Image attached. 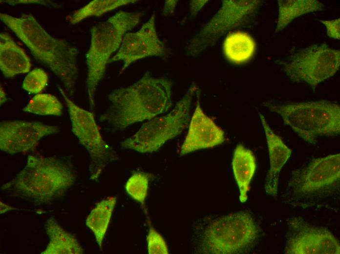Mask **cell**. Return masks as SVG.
I'll list each match as a JSON object with an SVG mask.
<instances>
[{"label": "cell", "instance_id": "obj_11", "mask_svg": "<svg viewBox=\"0 0 340 254\" xmlns=\"http://www.w3.org/2000/svg\"><path fill=\"white\" fill-rule=\"evenodd\" d=\"M168 53L167 48L158 37L153 13L139 30L125 34L118 51L110 59L109 63L122 61V73L139 60L151 56L165 58Z\"/></svg>", "mask_w": 340, "mask_h": 254}, {"label": "cell", "instance_id": "obj_12", "mask_svg": "<svg viewBox=\"0 0 340 254\" xmlns=\"http://www.w3.org/2000/svg\"><path fill=\"white\" fill-rule=\"evenodd\" d=\"M289 225L285 254H340L339 241L327 229L309 225L298 217L292 219Z\"/></svg>", "mask_w": 340, "mask_h": 254}, {"label": "cell", "instance_id": "obj_23", "mask_svg": "<svg viewBox=\"0 0 340 254\" xmlns=\"http://www.w3.org/2000/svg\"><path fill=\"white\" fill-rule=\"evenodd\" d=\"M137 0H94L75 11L69 18V21L75 24L91 17H99L120 6L135 3Z\"/></svg>", "mask_w": 340, "mask_h": 254}, {"label": "cell", "instance_id": "obj_27", "mask_svg": "<svg viewBox=\"0 0 340 254\" xmlns=\"http://www.w3.org/2000/svg\"><path fill=\"white\" fill-rule=\"evenodd\" d=\"M148 252L149 254H168L167 244L162 236L157 232L149 222V230L147 237Z\"/></svg>", "mask_w": 340, "mask_h": 254}, {"label": "cell", "instance_id": "obj_17", "mask_svg": "<svg viewBox=\"0 0 340 254\" xmlns=\"http://www.w3.org/2000/svg\"><path fill=\"white\" fill-rule=\"evenodd\" d=\"M0 68L7 78L27 73L31 68L30 59L24 51L4 32L0 34Z\"/></svg>", "mask_w": 340, "mask_h": 254}, {"label": "cell", "instance_id": "obj_26", "mask_svg": "<svg viewBox=\"0 0 340 254\" xmlns=\"http://www.w3.org/2000/svg\"><path fill=\"white\" fill-rule=\"evenodd\" d=\"M48 80L47 73L43 69L36 68L29 72L25 77L22 87L29 93H39L45 88Z\"/></svg>", "mask_w": 340, "mask_h": 254}, {"label": "cell", "instance_id": "obj_30", "mask_svg": "<svg viewBox=\"0 0 340 254\" xmlns=\"http://www.w3.org/2000/svg\"><path fill=\"white\" fill-rule=\"evenodd\" d=\"M177 2L178 0H166L163 8V14L166 16L171 14L173 12Z\"/></svg>", "mask_w": 340, "mask_h": 254}, {"label": "cell", "instance_id": "obj_22", "mask_svg": "<svg viewBox=\"0 0 340 254\" xmlns=\"http://www.w3.org/2000/svg\"><path fill=\"white\" fill-rule=\"evenodd\" d=\"M278 17L275 32L283 30L294 19L309 12L323 10L324 5L315 0H278Z\"/></svg>", "mask_w": 340, "mask_h": 254}, {"label": "cell", "instance_id": "obj_25", "mask_svg": "<svg viewBox=\"0 0 340 254\" xmlns=\"http://www.w3.org/2000/svg\"><path fill=\"white\" fill-rule=\"evenodd\" d=\"M151 177L150 174L143 171H136L129 178L125 185L128 194L144 207Z\"/></svg>", "mask_w": 340, "mask_h": 254}, {"label": "cell", "instance_id": "obj_18", "mask_svg": "<svg viewBox=\"0 0 340 254\" xmlns=\"http://www.w3.org/2000/svg\"><path fill=\"white\" fill-rule=\"evenodd\" d=\"M234 175L239 190V200H247L250 184L256 168L255 158L252 151L241 144L235 148L232 160Z\"/></svg>", "mask_w": 340, "mask_h": 254}, {"label": "cell", "instance_id": "obj_19", "mask_svg": "<svg viewBox=\"0 0 340 254\" xmlns=\"http://www.w3.org/2000/svg\"><path fill=\"white\" fill-rule=\"evenodd\" d=\"M45 230L49 241L42 254H82L84 251L77 239L66 232L53 218L46 222Z\"/></svg>", "mask_w": 340, "mask_h": 254}, {"label": "cell", "instance_id": "obj_5", "mask_svg": "<svg viewBox=\"0 0 340 254\" xmlns=\"http://www.w3.org/2000/svg\"><path fill=\"white\" fill-rule=\"evenodd\" d=\"M265 106L278 113L302 139L315 144L318 136H331L340 132V108L338 104L327 101L305 102Z\"/></svg>", "mask_w": 340, "mask_h": 254}, {"label": "cell", "instance_id": "obj_10", "mask_svg": "<svg viewBox=\"0 0 340 254\" xmlns=\"http://www.w3.org/2000/svg\"><path fill=\"white\" fill-rule=\"evenodd\" d=\"M260 3L257 0H222L217 12L189 42L188 54L197 56L227 31L243 24L255 13Z\"/></svg>", "mask_w": 340, "mask_h": 254}, {"label": "cell", "instance_id": "obj_29", "mask_svg": "<svg viewBox=\"0 0 340 254\" xmlns=\"http://www.w3.org/2000/svg\"><path fill=\"white\" fill-rule=\"evenodd\" d=\"M207 2L208 0H191L190 4L191 15L192 16L196 15Z\"/></svg>", "mask_w": 340, "mask_h": 254}, {"label": "cell", "instance_id": "obj_31", "mask_svg": "<svg viewBox=\"0 0 340 254\" xmlns=\"http://www.w3.org/2000/svg\"><path fill=\"white\" fill-rule=\"evenodd\" d=\"M0 106H1V104L5 103L7 100L6 96V94H5L3 89L1 87H0Z\"/></svg>", "mask_w": 340, "mask_h": 254}, {"label": "cell", "instance_id": "obj_28", "mask_svg": "<svg viewBox=\"0 0 340 254\" xmlns=\"http://www.w3.org/2000/svg\"><path fill=\"white\" fill-rule=\"evenodd\" d=\"M319 21L324 24L326 27L327 35L329 37L340 40V19L331 21L319 20Z\"/></svg>", "mask_w": 340, "mask_h": 254}, {"label": "cell", "instance_id": "obj_13", "mask_svg": "<svg viewBox=\"0 0 340 254\" xmlns=\"http://www.w3.org/2000/svg\"><path fill=\"white\" fill-rule=\"evenodd\" d=\"M58 127L34 121L8 120L0 123V148L10 154L34 150L43 137L58 133Z\"/></svg>", "mask_w": 340, "mask_h": 254}, {"label": "cell", "instance_id": "obj_6", "mask_svg": "<svg viewBox=\"0 0 340 254\" xmlns=\"http://www.w3.org/2000/svg\"><path fill=\"white\" fill-rule=\"evenodd\" d=\"M258 233L252 216L238 212L212 220L202 236L200 252L208 254H235L246 252Z\"/></svg>", "mask_w": 340, "mask_h": 254}, {"label": "cell", "instance_id": "obj_15", "mask_svg": "<svg viewBox=\"0 0 340 254\" xmlns=\"http://www.w3.org/2000/svg\"><path fill=\"white\" fill-rule=\"evenodd\" d=\"M195 109L190 120L189 129L181 146L180 154L186 155L201 149L212 148L223 143V130L202 110L200 103V92H196Z\"/></svg>", "mask_w": 340, "mask_h": 254}, {"label": "cell", "instance_id": "obj_4", "mask_svg": "<svg viewBox=\"0 0 340 254\" xmlns=\"http://www.w3.org/2000/svg\"><path fill=\"white\" fill-rule=\"evenodd\" d=\"M142 16L141 12L120 11L91 28L90 45L86 54V85L92 109L95 106L97 87L111 56L119 49L125 34L139 23Z\"/></svg>", "mask_w": 340, "mask_h": 254}, {"label": "cell", "instance_id": "obj_9", "mask_svg": "<svg viewBox=\"0 0 340 254\" xmlns=\"http://www.w3.org/2000/svg\"><path fill=\"white\" fill-rule=\"evenodd\" d=\"M283 64L292 81L307 83L314 90L338 71L340 52L326 44H314L299 50Z\"/></svg>", "mask_w": 340, "mask_h": 254}, {"label": "cell", "instance_id": "obj_1", "mask_svg": "<svg viewBox=\"0 0 340 254\" xmlns=\"http://www.w3.org/2000/svg\"><path fill=\"white\" fill-rule=\"evenodd\" d=\"M172 86L171 80L155 78L147 71L136 82L108 95L110 105L100 120L122 129L166 113L172 106Z\"/></svg>", "mask_w": 340, "mask_h": 254}, {"label": "cell", "instance_id": "obj_8", "mask_svg": "<svg viewBox=\"0 0 340 254\" xmlns=\"http://www.w3.org/2000/svg\"><path fill=\"white\" fill-rule=\"evenodd\" d=\"M68 107L72 131L90 157L89 173L97 180L105 167L118 159L116 151L103 139L92 112L76 105L58 86Z\"/></svg>", "mask_w": 340, "mask_h": 254}, {"label": "cell", "instance_id": "obj_2", "mask_svg": "<svg viewBox=\"0 0 340 254\" xmlns=\"http://www.w3.org/2000/svg\"><path fill=\"white\" fill-rule=\"evenodd\" d=\"M0 19L35 59L60 79L67 96H73L78 76L77 48L50 35L31 15L16 17L0 13Z\"/></svg>", "mask_w": 340, "mask_h": 254}, {"label": "cell", "instance_id": "obj_7", "mask_svg": "<svg viewBox=\"0 0 340 254\" xmlns=\"http://www.w3.org/2000/svg\"><path fill=\"white\" fill-rule=\"evenodd\" d=\"M198 89L192 84L169 113L144 124L137 132L122 142L121 146L141 153L152 152L180 134L190 121L192 101Z\"/></svg>", "mask_w": 340, "mask_h": 254}, {"label": "cell", "instance_id": "obj_16", "mask_svg": "<svg viewBox=\"0 0 340 254\" xmlns=\"http://www.w3.org/2000/svg\"><path fill=\"white\" fill-rule=\"evenodd\" d=\"M259 115L267 140L270 163V168L266 178L265 189L267 194L276 196L277 194L280 171L291 156L292 150L273 132L264 116L260 113Z\"/></svg>", "mask_w": 340, "mask_h": 254}, {"label": "cell", "instance_id": "obj_24", "mask_svg": "<svg viewBox=\"0 0 340 254\" xmlns=\"http://www.w3.org/2000/svg\"><path fill=\"white\" fill-rule=\"evenodd\" d=\"M61 103L50 94H38L34 96L22 108L26 112L41 115L60 116L63 111Z\"/></svg>", "mask_w": 340, "mask_h": 254}, {"label": "cell", "instance_id": "obj_21", "mask_svg": "<svg viewBox=\"0 0 340 254\" xmlns=\"http://www.w3.org/2000/svg\"><path fill=\"white\" fill-rule=\"evenodd\" d=\"M116 203L115 196L107 197L97 203L87 216L86 225L93 233L100 249Z\"/></svg>", "mask_w": 340, "mask_h": 254}, {"label": "cell", "instance_id": "obj_20", "mask_svg": "<svg viewBox=\"0 0 340 254\" xmlns=\"http://www.w3.org/2000/svg\"><path fill=\"white\" fill-rule=\"evenodd\" d=\"M256 49V43L248 33L242 31L231 32L223 44L226 57L233 63L241 64L250 60Z\"/></svg>", "mask_w": 340, "mask_h": 254}, {"label": "cell", "instance_id": "obj_32", "mask_svg": "<svg viewBox=\"0 0 340 254\" xmlns=\"http://www.w3.org/2000/svg\"><path fill=\"white\" fill-rule=\"evenodd\" d=\"M11 207L8 206L0 202V213H3L5 212L11 210H13Z\"/></svg>", "mask_w": 340, "mask_h": 254}, {"label": "cell", "instance_id": "obj_14", "mask_svg": "<svg viewBox=\"0 0 340 254\" xmlns=\"http://www.w3.org/2000/svg\"><path fill=\"white\" fill-rule=\"evenodd\" d=\"M340 178V154L314 159L302 169L295 171L290 182L295 191L305 194L334 185Z\"/></svg>", "mask_w": 340, "mask_h": 254}, {"label": "cell", "instance_id": "obj_3", "mask_svg": "<svg viewBox=\"0 0 340 254\" xmlns=\"http://www.w3.org/2000/svg\"><path fill=\"white\" fill-rule=\"evenodd\" d=\"M76 178L68 163L54 157L31 155L23 169L2 185L1 190L37 204L46 203L63 196Z\"/></svg>", "mask_w": 340, "mask_h": 254}]
</instances>
